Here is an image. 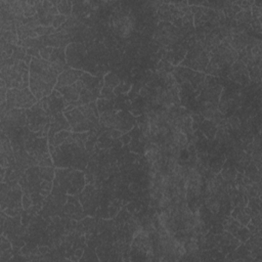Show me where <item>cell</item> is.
<instances>
[{
	"instance_id": "1",
	"label": "cell",
	"mask_w": 262,
	"mask_h": 262,
	"mask_svg": "<svg viewBox=\"0 0 262 262\" xmlns=\"http://www.w3.org/2000/svg\"><path fill=\"white\" fill-rule=\"evenodd\" d=\"M7 111L13 107H30L37 103V98L29 91L28 88L9 89L7 92Z\"/></svg>"
},
{
	"instance_id": "2",
	"label": "cell",
	"mask_w": 262,
	"mask_h": 262,
	"mask_svg": "<svg viewBox=\"0 0 262 262\" xmlns=\"http://www.w3.org/2000/svg\"><path fill=\"white\" fill-rule=\"evenodd\" d=\"M81 77H82V73L80 71H77V70H67V71H63L59 76V81L55 87L59 89L62 87L71 86L78 81V79L81 78Z\"/></svg>"
},
{
	"instance_id": "3",
	"label": "cell",
	"mask_w": 262,
	"mask_h": 262,
	"mask_svg": "<svg viewBox=\"0 0 262 262\" xmlns=\"http://www.w3.org/2000/svg\"><path fill=\"white\" fill-rule=\"evenodd\" d=\"M252 20V13L251 11H241L236 15V21H238L241 24H248Z\"/></svg>"
},
{
	"instance_id": "4",
	"label": "cell",
	"mask_w": 262,
	"mask_h": 262,
	"mask_svg": "<svg viewBox=\"0 0 262 262\" xmlns=\"http://www.w3.org/2000/svg\"><path fill=\"white\" fill-rule=\"evenodd\" d=\"M24 23H25V25L31 30H36L37 28L41 27V22H40V19H39L38 15H35L33 18H30V19H27V20L25 18Z\"/></svg>"
},
{
	"instance_id": "5",
	"label": "cell",
	"mask_w": 262,
	"mask_h": 262,
	"mask_svg": "<svg viewBox=\"0 0 262 262\" xmlns=\"http://www.w3.org/2000/svg\"><path fill=\"white\" fill-rule=\"evenodd\" d=\"M58 9L59 11L62 13L63 15H70V13L72 11V7H71V2L70 1H60L58 2Z\"/></svg>"
},
{
	"instance_id": "6",
	"label": "cell",
	"mask_w": 262,
	"mask_h": 262,
	"mask_svg": "<svg viewBox=\"0 0 262 262\" xmlns=\"http://www.w3.org/2000/svg\"><path fill=\"white\" fill-rule=\"evenodd\" d=\"M27 52V48L24 47H21V46H16L15 48H13V51H12V55L11 58L13 59H16V60H22V59H25V53Z\"/></svg>"
},
{
	"instance_id": "7",
	"label": "cell",
	"mask_w": 262,
	"mask_h": 262,
	"mask_svg": "<svg viewBox=\"0 0 262 262\" xmlns=\"http://www.w3.org/2000/svg\"><path fill=\"white\" fill-rule=\"evenodd\" d=\"M34 31L38 34L39 36H45V35H52L53 33H55V28H53L52 26H49V27H44V26H41L39 27V28H37Z\"/></svg>"
},
{
	"instance_id": "8",
	"label": "cell",
	"mask_w": 262,
	"mask_h": 262,
	"mask_svg": "<svg viewBox=\"0 0 262 262\" xmlns=\"http://www.w3.org/2000/svg\"><path fill=\"white\" fill-rule=\"evenodd\" d=\"M106 84H107V86L111 87V88H113V87L117 86L119 84L118 77H117L115 74H113V73L109 74L107 76H106Z\"/></svg>"
},
{
	"instance_id": "9",
	"label": "cell",
	"mask_w": 262,
	"mask_h": 262,
	"mask_svg": "<svg viewBox=\"0 0 262 262\" xmlns=\"http://www.w3.org/2000/svg\"><path fill=\"white\" fill-rule=\"evenodd\" d=\"M69 135H71V133L68 132V131H62V132L58 133L55 136V138H53V143H55V146H58V144H60L62 142H65L66 138Z\"/></svg>"
},
{
	"instance_id": "10",
	"label": "cell",
	"mask_w": 262,
	"mask_h": 262,
	"mask_svg": "<svg viewBox=\"0 0 262 262\" xmlns=\"http://www.w3.org/2000/svg\"><path fill=\"white\" fill-rule=\"evenodd\" d=\"M207 206L208 208L212 211L213 213H217L218 211L220 209V204L219 202L216 200V199H213V198H211V199H208L207 200Z\"/></svg>"
},
{
	"instance_id": "11",
	"label": "cell",
	"mask_w": 262,
	"mask_h": 262,
	"mask_svg": "<svg viewBox=\"0 0 262 262\" xmlns=\"http://www.w3.org/2000/svg\"><path fill=\"white\" fill-rule=\"evenodd\" d=\"M53 50H55V49H53V47H50V46L40 48V56L42 58V59L47 60V62H49L50 56H51Z\"/></svg>"
},
{
	"instance_id": "12",
	"label": "cell",
	"mask_w": 262,
	"mask_h": 262,
	"mask_svg": "<svg viewBox=\"0 0 262 262\" xmlns=\"http://www.w3.org/2000/svg\"><path fill=\"white\" fill-rule=\"evenodd\" d=\"M40 175L46 180H50L53 178V169L50 167H42L40 169Z\"/></svg>"
},
{
	"instance_id": "13",
	"label": "cell",
	"mask_w": 262,
	"mask_h": 262,
	"mask_svg": "<svg viewBox=\"0 0 262 262\" xmlns=\"http://www.w3.org/2000/svg\"><path fill=\"white\" fill-rule=\"evenodd\" d=\"M67 20H68V18H67L66 15H55V18H53L52 27H53V28H55V29L59 28V27H60L62 25L66 24Z\"/></svg>"
},
{
	"instance_id": "14",
	"label": "cell",
	"mask_w": 262,
	"mask_h": 262,
	"mask_svg": "<svg viewBox=\"0 0 262 262\" xmlns=\"http://www.w3.org/2000/svg\"><path fill=\"white\" fill-rule=\"evenodd\" d=\"M35 15H37V9H36L35 6H31V5L26 4L25 8H24V16L25 18L26 19L33 18Z\"/></svg>"
},
{
	"instance_id": "15",
	"label": "cell",
	"mask_w": 262,
	"mask_h": 262,
	"mask_svg": "<svg viewBox=\"0 0 262 262\" xmlns=\"http://www.w3.org/2000/svg\"><path fill=\"white\" fill-rule=\"evenodd\" d=\"M227 122H228V125H229L234 130L240 129V127H241V121L238 119V117H234V116L230 117V118L227 120Z\"/></svg>"
},
{
	"instance_id": "16",
	"label": "cell",
	"mask_w": 262,
	"mask_h": 262,
	"mask_svg": "<svg viewBox=\"0 0 262 262\" xmlns=\"http://www.w3.org/2000/svg\"><path fill=\"white\" fill-rule=\"evenodd\" d=\"M184 249H186V251L190 252V253H191V254H194L198 250V245H197L196 242H194V240H191L190 242H189V243L186 244V246L184 247Z\"/></svg>"
},
{
	"instance_id": "17",
	"label": "cell",
	"mask_w": 262,
	"mask_h": 262,
	"mask_svg": "<svg viewBox=\"0 0 262 262\" xmlns=\"http://www.w3.org/2000/svg\"><path fill=\"white\" fill-rule=\"evenodd\" d=\"M193 21H194V16H193V13H191L190 11H187L184 13V15H183V18H182V23H183V25H191L193 24Z\"/></svg>"
},
{
	"instance_id": "18",
	"label": "cell",
	"mask_w": 262,
	"mask_h": 262,
	"mask_svg": "<svg viewBox=\"0 0 262 262\" xmlns=\"http://www.w3.org/2000/svg\"><path fill=\"white\" fill-rule=\"evenodd\" d=\"M102 95L103 97H107V98H112L114 97V92H113V88H111L109 86H105L103 88V91H102Z\"/></svg>"
},
{
	"instance_id": "19",
	"label": "cell",
	"mask_w": 262,
	"mask_h": 262,
	"mask_svg": "<svg viewBox=\"0 0 262 262\" xmlns=\"http://www.w3.org/2000/svg\"><path fill=\"white\" fill-rule=\"evenodd\" d=\"M252 15H253L254 19L256 20H261V15H262V11H261V7H258V6H255L253 5L252 6Z\"/></svg>"
},
{
	"instance_id": "20",
	"label": "cell",
	"mask_w": 262,
	"mask_h": 262,
	"mask_svg": "<svg viewBox=\"0 0 262 262\" xmlns=\"http://www.w3.org/2000/svg\"><path fill=\"white\" fill-rule=\"evenodd\" d=\"M22 202H23V207H24L26 210H28L29 208L32 206V201L28 194H24V197H23V199H22Z\"/></svg>"
},
{
	"instance_id": "21",
	"label": "cell",
	"mask_w": 262,
	"mask_h": 262,
	"mask_svg": "<svg viewBox=\"0 0 262 262\" xmlns=\"http://www.w3.org/2000/svg\"><path fill=\"white\" fill-rule=\"evenodd\" d=\"M27 55L35 56L36 59H40V51L38 47H32V48H27Z\"/></svg>"
},
{
	"instance_id": "22",
	"label": "cell",
	"mask_w": 262,
	"mask_h": 262,
	"mask_svg": "<svg viewBox=\"0 0 262 262\" xmlns=\"http://www.w3.org/2000/svg\"><path fill=\"white\" fill-rule=\"evenodd\" d=\"M52 186V183L50 182V180H43L41 182V190H50Z\"/></svg>"
},
{
	"instance_id": "23",
	"label": "cell",
	"mask_w": 262,
	"mask_h": 262,
	"mask_svg": "<svg viewBox=\"0 0 262 262\" xmlns=\"http://www.w3.org/2000/svg\"><path fill=\"white\" fill-rule=\"evenodd\" d=\"M111 136L113 138H119V137L122 136V131H120L118 129H113L111 131Z\"/></svg>"
},
{
	"instance_id": "24",
	"label": "cell",
	"mask_w": 262,
	"mask_h": 262,
	"mask_svg": "<svg viewBox=\"0 0 262 262\" xmlns=\"http://www.w3.org/2000/svg\"><path fill=\"white\" fill-rule=\"evenodd\" d=\"M50 165H51V161L49 160V158L44 159V160H42L39 162V166H41V167H49Z\"/></svg>"
},
{
	"instance_id": "25",
	"label": "cell",
	"mask_w": 262,
	"mask_h": 262,
	"mask_svg": "<svg viewBox=\"0 0 262 262\" xmlns=\"http://www.w3.org/2000/svg\"><path fill=\"white\" fill-rule=\"evenodd\" d=\"M1 245H2V246H1V253H2V252H4L6 249H8L9 246H11L8 242H5V241H4V238H2V243H1Z\"/></svg>"
},
{
	"instance_id": "26",
	"label": "cell",
	"mask_w": 262,
	"mask_h": 262,
	"mask_svg": "<svg viewBox=\"0 0 262 262\" xmlns=\"http://www.w3.org/2000/svg\"><path fill=\"white\" fill-rule=\"evenodd\" d=\"M121 140H122L123 144H128L131 142V138H130V136L128 135V134H125V135L122 136V139Z\"/></svg>"
},
{
	"instance_id": "27",
	"label": "cell",
	"mask_w": 262,
	"mask_h": 262,
	"mask_svg": "<svg viewBox=\"0 0 262 262\" xmlns=\"http://www.w3.org/2000/svg\"><path fill=\"white\" fill-rule=\"evenodd\" d=\"M129 190L132 191V193H136V191L138 190V186H137L136 183H134V182L130 183L129 184Z\"/></svg>"
},
{
	"instance_id": "28",
	"label": "cell",
	"mask_w": 262,
	"mask_h": 262,
	"mask_svg": "<svg viewBox=\"0 0 262 262\" xmlns=\"http://www.w3.org/2000/svg\"><path fill=\"white\" fill-rule=\"evenodd\" d=\"M248 228L250 229L251 233H254V234H256L257 229H258V228L256 227V225H253V223H248Z\"/></svg>"
},
{
	"instance_id": "29",
	"label": "cell",
	"mask_w": 262,
	"mask_h": 262,
	"mask_svg": "<svg viewBox=\"0 0 262 262\" xmlns=\"http://www.w3.org/2000/svg\"><path fill=\"white\" fill-rule=\"evenodd\" d=\"M74 142H75V139H74V137H73L72 135H69V136L66 138V140H65V143H66V144H72V143H74Z\"/></svg>"
},
{
	"instance_id": "30",
	"label": "cell",
	"mask_w": 262,
	"mask_h": 262,
	"mask_svg": "<svg viewBox=\"0 0 262 262\" xmlns=\"http://www.w3.org/2000/svg\"><path fill=\"white\" fill-rule=\"evenodd\" d=\"M139 94H140V96L146 97V96L149 95V90H147L146 88H142L139 91Z\"/></svg>"
},
{
	"instance_id": "31",
	"label": "cell",
	"mask_w": 262,
	"mask_h": 262,
	"mask_svg": "<svg viewBox=\"0 0 262 262\" xmlns=\"http://www.w3.org/2000/svg\"><path fill=\"white\" fill-rule=\"evenodd\" d=\"M48 251H49V248L46 247V246H44V247H40V248H39V252H40L41 254H43V255H44V254H47Z\"/></svg>"
},
{
	"instance_id": "32",
	"label": "cell",
	"mask_w": 262,
	"mask_h": 262,
	"mask_svg": "<svg viewBox=\"0 0 262 262\" xmlns=\"http://www.w3.org/2000/svg\"><path fill=\"white\" fill-rule=\"evenodd\" d=\"M229 242H230V244L233 245L234 247H238V245H240V241L237 240V238H231V240Z\"/></svg>"
},
{
	"instance_id": "33",
	"label": "cell",
	"mask_w": 262,
	"mask_h": 262,
	"mask_svg": "<svg viewBox=\"0 0 262 262\" xmlns=\"http://www.w3.org/2000/svg\"><path fill=\"white\" fill-rule=\"evenodd\" d=\"M25 63H27V65H31V63H32V56L31 55H26L25 56Z\"/></svg>"
},
{
	"instance_id": "34",
	"label": "cell",
	"mask_w": 262,
	"mask_h": 262,
	"mask_svg": "<svg viewBox=\"0 0 262 262\" xmlns=\"http://www.w3.org/2000/svg\"><path fill=\"white\" fill-rule=\"evenodd\" d=\"M82 253H83V250L82 249H78V250H76V252H75V255L77 256V258H79L81 257V255H82Z\"/></svg>"
},
{
	"instance_id": "35",
	"label": "cell",
	"mask_w": 262,
	"mask_h": 262,
	"mask_svg": "<svg viewBox=\"0 0 262 262\" xmlns=\"http://www.w3.org/2000/svg\"><path fill=\"white\" fill-rule=\"evenodd\" d=\"M131 114H133L134 116H138V115H139V111H136V110H131Z\"/></svg>"
}]
</instances>
